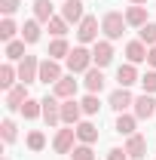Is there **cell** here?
Segmentation results:
<instances>
[{
  "label": "cell",
  "instance_id": "obj_1",
  "mask_svg": "<svg viewBox=\"0 0 156 160\" xmlns=\"http://www.w3.org/2000/svg\"><path fill=\"white\" fill-rule=\"evenodd\" d=\"M126 12H119V9H110V12H104L101 16V31H104V40H119L122 37V31H126Z\"/></svg>",
  "mask_w": 156,
  "mask_h": 160
},
{
  "label": "cell",
  "instance_id": "obj_2",
  "mask_svg": "<svg viewBox=\"0 0 156 160\" xmlns=\"http://www.w3.org/2000/svg\"><path fill=\"white\" fill-rule=\"evenodd\" d=\"M67 71L71 74H86L95 62H92V49H86V46H74L71 49V56H67Z\"/></svg>",
  "mask_w": 156,
  "mask_h": 160
},
{
  "label": "cell",
  "instance_id": "obj_3",
  "mask_svg": "<svg viewBox=\"0 0 156 160\" xmlns=\"http://www.w3.org/2000/svg\"><path fill=\"white\" fill-rule=\"evenodd\" d=\"M61 77H64V71H61L58 59H49V56H46V59H40V74H37L40 83H46V86L52 83V86H55Z\"/></svg>",
  "mask_w": 156,
  "mask_h": 160
},
{
  "label": "cell",
  "instance_id": "obj_4",
  "mask_svg": "<svg viewBox=\"0 0 156 160\" xmlns=\"http://www.w3.org/2000/svg\"><path fill=\"white\" fill-rule=\"evenodd\" d=\"M98 16H86V19L77 25V40L80 46H86V43H98Z\"/></svg>",
  "mask_w": 156,
  "mask_h": 160
},
{
  "label": "cell",
  "instance_id": "obj_5",
  "mask_svg": "<svg viewBox=\"0 0 156 160\" xmlns=\"http://www.w3.org/2000/svg\"><path fill=\"white\" fill-rule=\"evenodd\" d=\"M74 139H77V126H64V129H58V132H55V139H52L55 154H71V151L77 148Z\"/></svg>",
  "mask_w": 156,
  "mask_h": 160
},
{
  "label": "cell",
  "instance_id": "obj_6",
  "mask_svg": "<svg viewBox=\"0 0 156 160\" xmlns=\"http://www.w3.org/2000/svg\"><path fill=\"white\" fill-rule=\"evenodd\" d=\"M92 62H95V68H107L113 62V40H98V43H92Z\"/></svg>",
  "mask_w": 156,
  "mask_h": 160
},
{
  "label": "cell",
  "instance_id": "obj_7",
  "mask_svg": "<svg viewBox=\"0 0 156 160\" xmlns=\"http://www.w3.org/2000/svg\"><path fill=\"white\" fill-rule=\"evenodd\" d=\"M107 105L117 111V114H122V111H129L132 105H135V96H132V89H126V86H119V89H113L110 92V99H107Z\"/></svg>",
  "mask_w": 156,
  "mask_h": 160
},
{
  "label": "cell",
  "instance_id": "obj_8",
  "mask_svg": "<svg viewBox=\"0 0 156 160\" xmlns=\"http://www.w3.org/2000/svg\"><path fill=\"white\" fill-rule=\"evenodd\" d=\"M132 114H135L138 120H150L156 114V99L150 96V92H144V96H138L135 105H132Z\"/></svg>",
  "mask_w": 156,
  "mask_h": 160
},
{
  "label": "cell",
  "instance_id": "obj_9",
  "mask_svg": "<svg viewBox=\"0 0 156 160\" xmlns=\"http://www.w3.org/2000/svg\"><path fill=\"white\" fill-rule=\"evenodd\" d=\"M37 74H40V59L37 56H25L19 62V80L21 83H37Z\"/></svg>",
  "mask_w": 156,
  "mask_h": 160
},
{
  "label": "cell",
  "instance_id": "obj_10",
  "mask_svg": "<svg viewBox=\"0 0 156 160\" xmlns=\"http://www.w3.org/2000/svg\"><path fill=\"white\" fill-rule=\"evenodd\" d=\"M58 16H64V22H67V25H80V22L86 19L83 0H64V3H61V12H58Z\"/></svg>",
  "mask_w": 156,
  "mask_h": 160
},
{
  "label": "cell",
  "instance_id": "obj_11",
  "mask_svg": "<svg viewBox=\"0 0 156 160\" xmlns=\"http://www.w3.org/2000/svg\"><path fill=\"white\" fill-rule=\"evenodd\" d=\"M80 117H83V105L77 99H64L61 102V123L64 126H77Z\"/></svg>",
  "mask_w": 156,
  "mask_h": 160
},
{
  "label": "cell",
  "instance_id": "obj_12",
  "mask_svg": "<svg viewBox=\"0 0 156 160\" xmlns=\"http://www.w3.org/2000/svg\"><path fill=\"white\" fill-rule=\"evenodd\" d=\"M43 120L49 126H58L61 123V99L58 96H46L43 99Z\"/></svg>",
  "mask_w": 156,
  "mask_h": 160
},
{
  "label": "cell",
  "instance_id": "obj_13",
  "mask_svg": "<svg viewBox=\"0 0 156 160\" xmlns=\"http://www.w3.org/2000/svg\"><path fill=\"white\" fill-rule=\"evenodd\" d=\"M77 89H80V80H74V74H64V77L52 86V96H58V99L64 102V99H74Z\"/></svg>",
  "mask_w": 156,
  "mask_h": 160
},
{
  "label": "cell",
  "instance_id": "obj_14",
  "mask_svg": "<svg viewBox=\"0 0 156 160\" xmlns=\"http://www.w3.org/2000/svg\"><path fill=\"white\" fill-rule=\"evenodd\" d=\"M25 102H28V83H16L12 89H6V108L9 111H21Z\"/></svg>",
  "mask_w": 156,
  "mask_h": 160
},
{
  "label": "cell",
  "instance_id": "obj_15",
  "mask_svg": "<svg viewBox=\"0 0 156 160\" xmlns=\"http://www.w3.org/2000/svg\"><path fill=\"white\" fill-rule=\"evenodd\" d=\"M126 154H129L132 160H141L144 154H147V136H141V132L129 136V139H126Z\"/></svg>",
  "mask_w": 156,
  "mask_h": 160
},
{
  "label": "cell",
  "instance_id": "obj_16",
  "mask_svg": "<svg viewBox=\"0 0 156 160\" xmlns=\"http://www.w3.org/2000/svg\"><path fill=\"white\" fill-rule=\"evenodd\" d=\"M83 86H86V92H101V89H104V74H101V68H95V65H92V68H89V71H86V77H83Z\"/></svg>",
  "mask_w": 156,
  "mask_h": 160
},
{
  "label": "cell",
  "instance_id": "obj_17",
  "mask_svg": "<svg viewBox=\"0 0 156 160\" xmlns=\"http://www.w3.org/2000/svg\"><path fill=\"white\" fill-rule=\"evenodd\" d=\"M138 80H141V77H138V68L132 65V62H126V65H119V68H117V83H119V86L129 89V86H135Z\"/></svg>",
  "mask_w": 156,
  "mask_h": 160
},
{
  "label": "cell",
  "instance_id": "obj_18",
  "mask_svg": "<svg viewBox=\"0 0 156 160\" xmlns=\"http://www.w3.org/2000/svg\"><path fill=\"white\" fill-rule=\"evenodd\" d=\"M126 59L132 62V65L147 62V43H141V40H129V43H126Z\"/></svg>",
  "mask_w": 156,
  "mask_h": 160
},
{
  "label": "cell",
  "instance_id": "obj_19",
  "mask_svg": "<svg viewBox=\"0 0 156 160\" xmlns=\"http://www.w3.org/2000/svg\"><path fill=\"white\" fill-rule=\"evenodd\" d=\"M126 22L132 25V28H144L147 22H150V16H147V6H126Z\"/></svg>",
  "mask_w": 156,
  "mask_h": 160
},
{
  "label": "cell",
  "instance_id": "obj_20",
  "mask_svg": "<svg viewBox=\"0 0 156 160\" xmlns=\"http://www.w3.org/2000/svg\"><path fill=\"white\" fill-rule=\"evenodd\" d=\"M135 126H138V117H135V114H126V111H122V114H117L113 129H117L119 136H126V139H129V136H135Z\"/></svg>",
  "mask_w": 156,
  "mask_h": 160
},
{
  "label": "cell",
  "instance_id": "obj_21",
  "mask_svg": "<svg viewBox=\"0 0 156 160\" xmlns=\"http://www.w3.org/2000/svg\"><path fill=\"white\" fill-rule=\"evenodd\" d=\"M77 139H80V145H95L98 142V126L89 123V120H80L77 123Z\"/></svg>",
  "mask_w": 156,
  "mask_h": 160
},
{
  "label": "cell",
  "instance_id": "obj_22",
  "mask_svg": "<svg viewBox=\"0 0 156 160\" xmlns=\"http://www.w3.org/2000/svg\"><path fill=\"white\" fill-rule=\"evenodd\" d=\"M55 16V6H52V0H34V19L43 22V25H49V19Z\"/></svg>",
  "mask_w": 156,
  "mask_h": 160
},
{
  "label": "cell",
  "instance_id": "obj_23",
  "mask_svg": "<svg viewBox=\"0 0 156 160\" xmlns=\"http://www.w3.org/2000/svg\"><path fill=\"white\" fill-rule=\"evenodd\" d=\"M46 56H49V59H67V56H71V43H67V40L64 37H55L52 40V43H49V52H46Z\"/></svg>",
  "mask_w": 156,
  "mask_h": 160
},
{
  "label": "cell",
  "instance_id": "obj_24",
  "mask_svg": "<svg viewBox=\"0 0 156 160\" xmlns=\"http://www.w3.org/2000/svg\"><path fill=\"white\" fill-rule=\"evenodd\" d=\"M25 120H37L43 117V99H28L25 105H21V111H19Z\"/></svg>",
  "mask_w": 156,
  "mask_h": 160
},
{
  "label": "cell",
  "instance_id": "obj_25",
  "mask_svg": "<svg viewBox=\"0 0 156 160\" xmlns=\"http://www.w3.org/2000/svg\"><path fill=\"white\" fill-rule=\"evenodd\" d=\"M16 80H19V68H16L12 62H6V65L0 68V86H3V89H12Z\"/></svg>",
  "mask_w": 156,
  "mask_h": 160
},
{
  "label": "cell",
  "instance_id": "obj_26",
  "mask_svg": "<svg viewBox=\"0 0 156 160\" xmlns=\"http://www.w3.org/2000/svg\"><path fill=\"white\" fill-rule=\"evenodd\" d=\"M40 25H43V22L28 19L25 28H21V40H25V43H37V40H40Z\"/></svg>",
  "mask_w": 156,
  "mask_h": 160
},
{
  "label": "cell",
  "instance_id": "obj_27",
  "mask_svg": "<svg viewBox=\"0 0 156 160\" xmlns=\"http://www.w3.org/2000/svg\"><path fill=\"white\" fill-rule=\"evenodd\" d=\"M0 136H3V145H12V142L19 139V126H16L12 117H6L3 123H0Z\"/></svg>",
  "mask_w": 156,
  "mask_h": 160
},
{
  "label": "cell",
  "instance_id": "obj_28",
  "mask_svg": "<svg viewBox=\"0 0 156 160\" xmlns=\"http://www.w3.org/2000/svg\"><path fill=\"white\" fill-rule=\"evenodd\" d=\"M28 56L25 52V40H9L6 43V62H21Z\"/></svg>",
  "mask_w": 156,
  "mask_h": 160
},
{
  "label": "cell",
  "instance_id": "obj_29",
  "mask_svg": "<svg viewBox=\"0 0 156 160\" xmlns=\"http://www.w3.org/2000/svg\"><path fill=\"white\" fill-rule=\"evenodd\" d=\"M16 31H19V25L9 19V16H3V22H0V40H3V43L16 40Z\"/></svg>",
  "mask_w": 156,
  "mask_h": 160
},
{
  "label": "cell",
  "instance_id": "obj_30",
  "mask_svg": "<svg viewBox=\"0 0 156 160\" xmlns=\"http://www.w3.org/2000/svg\"><path fill=\"white\" fill-rule=\"evenodd\" d=\"M46 28H49V34H52V37H64L71 25L64 22V16H52V19H49V25H46Z\"/></svg>",
  "mask_w": 156,
  "mask_h": 160
},
{
  "label": "cell",
  "instance_id": "obj_31",
  "mask_svg": "<svg viewBox=\"0 0 156 160\" xmlns=\"http://www.w3.org/2000/svg\"><path fill=\"white\" fill-rule=\"evenodd\" d=\"M138 40L147 46H156V22H147L144 28H138Z\"/></svg>",
  "mask_w": 156,
  "mask_h": 160
},
{
  "label": "cell",
  "instance_id": "obj_32",
  "mask_svg": "<svg viewBox=\"0 0 156 160\" xmlns=\"http://www.w3.org/2000/svg\"><path fill=\"white\" fill-rule=\"evenodd\" d=\"M25 142H28V148H31V151H43V148H46V136H43L40 129H31Z\"/></svg>",
  "mask_w": 156,
  "mask_h": 160
},
{
  "label": "cell",
  "instance_id": "obj_33",
  "mask_svg": "<svg viewBox=\"0 0 156 160\" xmlns=\"http://www.w3.org/2000/svg\"><path fill=\"white\" fill-rule=\"evenodd\" d=\"M80 105H83V114H89V117H92V114H98V108H101V102H98L95 92H89V96L80 102Z\"/></svg>",
  "mask_w": 156,
  "mask_h": 160
},
{
  "label": "cell",
  "instance_id": "obj_34",
  "mask_svg": "<svg viewBox=\"0 0 156 160\" xmlns=\"http://www.w3.org/2000/svg\"><path fill=\"white\" fill-rule=\"evenodd\" d=\"M71 160H95V151H92V145H77V148L71 151Z\"/></svg>",
  "mask_w": 156,
  "mask_h": 160
},
{
  "label": "cell",
  "instance_id": "obj_35",
  "mask_svg": "<svg viewBox=\"0 0 156 160\" xmlns=\"http://www.w3.org/2000/svg\"><path fill=\"white\" fill-rule=\"evenodd\" d=\"M141 86H144V92H156V71H147L144 77H141Z\"/></svg>",
  "mask_w": 156,
  "mask_h": 160
},
{
  "label": "cell",
  "instance_id": "obj_36",
  "mask_svg": "<svg viewBox=\"0 0 156 160\" xmlns=\"http://www.w3.org/2000/svg\"><path fill=\"white\" fill-rule=\"evenodd\" d=\"M0 12H3V16H9V19H12V16H16V12H19V0H0Z\"/></svg>",
  "mask_w": 156,
  "mask_h": 160
},
{
  "label": "cell",
  "instance_id": "obj_37",
  "mask_svg": "<svg viewBox=\"0 0 156 160\" xmlns=\"http://www.w3.org/2000/svg\"><path fill=\"white\" fill-rule=\"evenodd\" d=\"M107 160H132V157L126 154V148H110L107 151Z\"/></svg>",
  "mask_w": 156,
  "mask_h": 160
},
{
  "label": "cell",
  "instance_id": "obj_38",
  "mask_svg": "<svg viewBox=\"0 0 156 160\" xmlns=\"http://www.w3.org/2000/svg\"><path fill=\"white\" fill-rule=\"evenodd\" d=\"M147 65L156 71V46H147Z\"/></svg>",
  "mask_w": 156,
  "mask_h": 160
},
{
  "label": "cell",
  "instance_id": "obj_39",
  "mask_svg": "<svg viewBox=\"0 0 156 160\" xmlns=\"http://www.w3.org/2000/svg\"><path fill=\"white\" fill-rule=\"evenodd\" d=\"M129 3H135V6H144V3H147V0H129Z\"/></svg>",
  "mask_w": 156,
  "mask_h": 160
},
{
  "label": "cell",
  "instance_id": "obj_40",
  "mask_svg": "<svg viewBox=\"0 0 156 160\" xmlns=\"http://www.w3.org/2000/svg\"><path fill=\"white\" fill-rule=\"evenodd\" d=\"M3 160H9V157H3Z\"/></svg>",
  "mask_w": 156,
  "mask_h": 160
}]
</instances>
